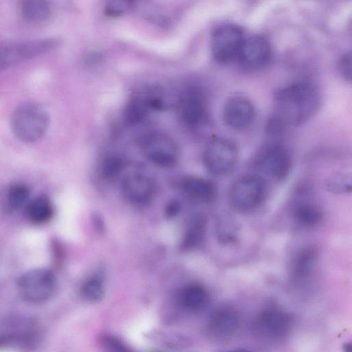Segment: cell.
<instances>
[{"mask_svg":"<svg viewBox=\"0 0 352 352\" xmlns=\"http://www.w3.org/2000/svg\"><path fill=\"white\" fill-rule=\"evenodd\" d=\"M272 54L269 41L261 36L245 37L236 59L244 67L258 69L265 65Z\"/></svg>","mask_w":352,"mask_h":352,"instance_id":"obj_11","label":"cell"},{"mask_svg":"<svg viewBox=\"0 0 352 352\" xmlns=\"http://www.w3.org/2000/svg\"><path fill=\"white\" fill-rule=\"evenodd\" d=\"M318 259L317 250L312 246L303 248L300 250L292 265V275L296 280H302L309 277L313 273Z\"/></svg>","mask_w":352,"mask_h":352,"instance_id":"obj_18","label":"cell"},{"mask_svg":"<svg viewBox=\"0 0 352 352\" xmlns=\"http://www.w3.org/2000/svg\"><path fill=\"white\" fill-rule=\"evenodd\" d=\"M222 116L228 127L237 131L243 130L253 122L255 109L248 98L234 96L226 102Z\"/></svg>","mask_w":352,"mask_h":352,"instance_id":"obj_12","label":"cell"},{"mask_svg":"<svg viewBox=\"0 0 352 352\" xmlns=\"http://www.w3.org/2000/svg\"><path fill=\"white\" fill-rule=\"evenodd\" d=\"M294 217L300 226L311 228L318 225L323 219L322 210L316 204L304 202L294 209Z\"/></svg>","mask_w":352,"mask_h":352,"instance_id":"obj_22","label":"cell"},{"mask_svg":"<svg viewBox=\"0 0 352 352\" xmlns=\"http://www.w3.org/2000/svg\"><path fill=\"white\" fill-rule=\"evenodd\" d=\"M104 293V285L98 276H92L86 280L80 288L81 296L88 302H96L100 300Z\"/></svg>","mask_w":352,"mask_h":352,"instance_id":"obj_24","label":"cell"},{"mask_svg":"<svg viewBox=\"0 0 352 352\" xmlns=\"http://www.w3.org/2000/svg\"><path fill=\"white\" fill-rule=\"evenodd\" d=\"M240 321V316L235 309L223 306L211 314L208 320V329L217 338H229L239 329Z\"/></svg>","mask_w":352,"mask_h":352,"instance_id":"obj_15","label":"cell"},{"mask_svg":"<svg viewBox=\"0 0 352 352\" xmlns=\"http://www.w3.org/2000/svg\"><path fill=\"white\" fill-rule=\"evenodd\" d=\"M265 194V184L262 177L256 175H245L234 182L230 192L232 208L240 212H247L256 208Z\"/></svg>","mask_w":352,"mask_h":352,"instance_id":"obj_6","label":"cell"},{"mask_svg":"<svg viewBox=\"0 0 352 352\" xmlns=\"http://www.w3.org/2000/svg\"><path fill=\"white\" fill-rule=\"evenodd\" d=\"M18 287L25 301L41 304L48 300L53 295L56 287V277L49 269H32L20 277Z\"/></svg>","mask_w":352,"mask_h":352,"instance_id":"obj_4","label":"cell"},{"mask_svg":"<svg viewBox=\"0 0 352 352\" xmlns=\"http://www.w3.org/2000/svg\"><path fill=\"white\" fill-rule=\"evenodd\" d=\"M124 197L137 206L148 205L154 198L156 184L150 177L134 174L124 178L122 184Z\"/></svg>","mask_w":352,"mask_h":352,"instance_id":"obj_13","label":"cell"},{"mask_svg":"<svg viewBox=\"0 0 352 352\" xmlns=\"http://www.w3.org/2000/svg\"><path fill=\"white\" fill-rule=\"evenodd\" d=\"M206 230L204 217L197 215L188 223L179 244V250L183 252L192 250L203 241Z\"/></svg>","mask_w":352,"mask_h":352,"instance_id":"obj_20","label":"cell"},{"mask_svg":"<svg viewBox=\"0 0 352 352\" xmlns=\"http://www.w3.org/2000/svg\"><path fill=\"white\" fill-rule=\"evenodd\" d=\"M140 145L147 160L157 166L172 167L178 160V146L166 133L159 131L146 133L141 138Z\"/></svg>","mask_w":352,"mask_h":352,"instance_id":"obj_5","label":"cell"},{"mask_svg":"<svg viewBox=\"0 0 352 352\" xmlns=\"http://www.w3.org/2000/svg\"><path fill=\"white\" fill-rule=\"evenodd\" d=\"M239 158L236 144L230 139L214 136L208 141L203 154L206 169L214 175H226L234 168Z\"/></svg>","mask_w":352,"mask_h":352,"instance_id":"obj_3","label":"cell"},{"mask_svg":"<svg viewBox=\"0 0 352 352\" xmlns=\"http://www.w3.org/2000/svg\"><path fill=\"white\" fill-rule=\"evenodd\" d=\"M321 96L313 82L300 80L280 89L274 98L276 126H298L318 111Z\"/></svg>","mask_w":352,"mask_h":352,"instance_id":"obj_1","label":"cell"},{"mask_svg":"<svg viewBox=\"0 0 352 352\" xmlns=\"http://www.w3.org/2000/svg\"><path fill=\"white\" fill-rule=\"evenodd\" d=\"M164 105V100L157 96H138L126 104L124 118L129 124H138L144 122L151 112L163 109Z\"/></svg>","mask_w":352,"mask_h":352,"instance_id":"obj_14","label":"cell"},{"mask_svg":"<svg viewBox=\"0 0 352 352\" xmlns=\"http://www.w3.org/2000/svg\"><path fill=\"white\" fill-rule=\"evenodd\" d=\"M344 352H351V345L349 343H346L344 345Z\"/></svg>","mask_w":352,"mask_h":352,"instance_id":"obj_32","label":"cell"},{"mask_svg":"<svg viewBox=\"0 0 352 352\" xmlns=\"http://www.w3.org/2000/svg\"><path fill=\"white\" fill-rule=\"evenodd\" d=\"M255 162L261 170L276 180L285 179L292 168L289 152L278 143H270L263 146L256 157Z\"/></svg>","mask_w":352,"mask_h":352,"instance_id":"obj_7","label":"cell"},{"mask_svg":"<svg viewBox=\"0 0 352 352\" xmlns=\"http://www.w3.org/2000/svg\"><path fill=\"white\" fill-rule=\"evenodd\" d=\"M245 36L242 30L234 24H224L212 34L210 47L214 58L220 63L236 59Z\"/></svg>","mask_w":352,"mask_h":352,"instance_id":"obj_8","label":"cell"},{"mask_svg":"<svg viewBox=\"0 0 352 352\" xmlns=\"http://www.w3.org/2000/svg\"><path fill=\"white\" fill-rule=\"evenodd\" d=\"M227 352H249V351H245V350H234V351H227Z\"/></svg>","mask_w":352,"mask_h":352,"instance_id":"obj_33","label":"cell"},{"mask_svg":"<svg viewBox=\"0 0 352 352\" xmlns=\"http://www.w3.org/2000/svg\"><path fill=\"white\" fill-rule=\"evenodd\" d=\"M50 125V117L40 105L25 102L18 106L10 118V127L14 135L25 143L35 142L41 139Z\"/></svg>","mask_w":352,"mask_h":352,"instance_id":"obj_2","label":"cell"},{"mask_svg":"<svg viewBox=\"0 0 352 352\" xmlns=\"http://www.w3.org/2000/svg\"><path fill=\"white\" fill-rule=\"evenodd\" d=\"M94 217V223L96 226V228L100 230H102L104 228V223L102 221L100 217H98V215H96Z\"/></svg>","mask_w":352,"mask_h":352,"instance_id":"obj_31","label":"cell"},{"mask_svg":"<svg viewBox=\"0 0 352 352\" xmlns=\"http://www.w3.org/2000/svg\"><path fill=\"white\" fill-rule=\"evenodd\" d=\"M177 106L180 121L188 128L197 129L207 120V104L202 93L197 88L185 89L180 94Z\"/></svg>","mask_w":352,"mask_h":352,"instance_id":"obj_9","label":"cell"},{"mask_svg":"<svg viewBox=\"0 0 352 352\" xmlns=\"http://www.w3.org/2000/svg\"><path fill=\"white\" fill-rule=\"evenodd\" d=\"M181 188L190 198L201 202L212 201L216 196L214 184L204 178L188 176L182 179Z\"/></svg>","mask_w":352,"mask_h":352,"instance_id":"obj_16","label":"cell"},{"mask_svg":"<svg viewBox=\"0 0 352 352\" xmlns=\"http://www.w3.org/2000/svg\"><path fill=\"white\" fill-rule=\"evenodd\" d=\"M339 69L342 76L350 81L351 78V53L343 54L339 61Z\"/></svg>","mask_w":352,"mask_h":352,"instance_id":"obj_27","label":"cell"},{"mask_svg":"<svg viewBox=\"0 0 352 352\" xmlns=\"http://www.w3.org/2000/svg\"><path fill=\"white\" fill-rule=\"evenodd\" d=\"M207 290L200 285L190 284L184 287L179 294V302L186 310L197 312L204 309L208 303Z\"/></svg>","mask_w":352,"mask_h":352,"instance_id":"obj_17","label":"cell"},{"mask_svg":"<svg viewBox=\"0 0 352 352\" xmlns=\"http://www.w3.org/2000/svg\"><path fill=\"white\" fill-rule=\"evenodd\" d=\"M130 1H114L108 2L105 6V12L109 16H117L124 12L129 7Z\"/></svg>","mask_w":352,"mask_h":352,"instance_id":"obj_26","label":"cell"},{"mask_svg":"<svg viewBox=\"0 0 352 352\" xmlns=\"http://www.w3.org/2000/svg\"><path fill=\"white\" fill-rule=\"evenodd\" d=\"M30 191L27 186L21 183L11 185L6 194V208L9 212H15L21 208L28 201Z\"/></svg>","mask_w":352,"mask_h":352,"instance_id":"obj_23","label":"cell"},{"mask_svg":"<svg viewBox=\"0 0 352 352\" xmlns=\"http://www.w3.org/2000/svg\"><path fill=\"white\" fill-rule=\"evenodd\" d=\"M125 160L118 155L107 156L101 165L102 176L108 180L116 178L126 167Z\"/></svg>","mask_w":352,"mask_h":352,"instance_id":"obj_25","label":"cell"},{"mask_svg":"<svg viewBox=\"0 0 352 352\" xmlns=\"http://www.w3.org/2000/svg\"><path fill=\"white\" fill-rule=\"evenodd\" d=\"M20 11L28 21L39 23L46 21L51 15L50 3L43 0H27L22 1Z\"/></svg>","mask_w":352,"mask_h":352,"instance_id":"obj_21","label":"cell"},{"mask_svg":"<svg viewBox=\"0 0 352 352\" xmlns=\"http://www.w3.org/2000/svg\"><path fill=\"white\" fill-rule=\"evenodd\" d=\"M104 342L110 352H130L120 341L113 337H107Z\"/></svg>","mask_w":352,"mask_h":352,"instance_id":"obj_28","label":"cell"},{"mask_svg":"<svg viewBox=\"0 0 352 352\" xmlns=\"http://www.w3.org/2000/svg\"><path fill=\"white\" fill-rule=\"evenodd\" d=\"M292 324L290 316L276 307L263 310L255 318L254 329L263 338L277 340L289 331Z\"/></svg>","mask_w":352,"mask_h":352,"instance_id":"obj_10","label":"cell"},{"mask_svg":"<svg viewBox=\"0 0 352 352\" xmlns=\"http://www.w3.org/2000/svg\"><path fill=\"white\" fill-rule=\"evenodd\" d=\"M26 217L34 225L47 223L54 214V206L45 195H40L28 202L26 206Z\"/></svg>","mask_w":352,"mask_h":352,"instance_id":"obj_19","label":"cell"},{"mask_svg":"<svg viewBox=\"0 0 352 352\" xmlns=\"http://www.w3.org/2000/svg\"><path fill=\"white\" fill-rule=\"evenodd\" d=\"M345 178L342 181V177L334 178L330 182L329 186L330 189L333 190H351V184H347L346 182H344Z\"/></svg>","mask_w":352,"mask_h":352,"instance_id":"obj_30","label":"cell"},{"mask_svg":"<svg viewBox=\"0 0 352 352\" xmlns=\"http://www.w3.org/2000/svg\"><path fill=\"white\" fill-rule=\"evenodd\" d=\"M181 205L179 201L173 199L168 201L165 207L164 214L166 218L172 219L175 217L179 212Z\"/></svg>","mask_w":352,"mask_h":352,"instance_id":"obj_29","label":"cell"}]
</instances>
